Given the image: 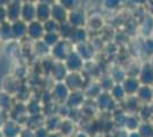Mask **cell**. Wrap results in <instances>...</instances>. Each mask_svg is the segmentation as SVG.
I'll list each match as a JSON object with an SVG mask.
<instances>
[{"mask_svg": "<svg viewBox=\"0 0 153 137\" xmlns=\"http://www.w3.org/2000/svg\"><path fill=\"white\" fill-rule=\"evenodd\" d=\"M6 17L7 21L13 23L15 21H19L21 19V9H22V5L19 1H12L9 5L6 7Z\"/></svg>", "mask_w": 153, "mask_h": 137, "instance_id": "cell-1", "label": "cell"}, {"mask_svg": "<svg viewBox=\"0 0 153 137\" xmlns=\"http://www.w3.org/2000/svg\"><path fill=\"white\" fill-rule=\"evenodd\" d=\"M19 131V124L13 120H7L0 128V134L2 137H17Z\"/></svg>", "mask_w": 153, "mask_h": 137, "instance_id": "cell-2", "label": "cell"}, {"mask_svg": "<svg viewBox=\"0 0 153 137\" xmlns=\"http://www.w3.org/2000/svg\"><path fill=\"white\" fill-rule=\"evenodd\" d=\"M27 31V23L24 21L19 20L12 23V32H13V39H21L26 36Z\"/></svg>", "mask_w": 153, "mask_h": 137, "instance_id": "cell-3", "label": "cell"}, {"mask_svg": "<svg viewBox=\"0 0 153 137\" xmlns=\"http://www.w3.org/2000/svg\"><path fill=\"white\" fill-rule=\"evenodd\" d=\"M44 34V26L40 24L39 21H32L27 24V31L26 36H29L32 39L40 38Z\"/></svg>", "mask_w": 153, "mask_h": 137, "instance_id": "cell-4", "label": "cell"}, {"mask_svg": "<svg viewBox=\"0 0 153 137\" xmlns=\"http://www.w3.org/2000/svg\"><path fill=\"white\" fill-rule=\"evenodd\" d=\"M21 19L24 22H32L36 19V7L31 5V4H24L22 5V9H21Z\"/></svg>", "mask_w": 153, "mask_h": 137, "instance_id": "cell-5", "label": "cell"}, {"mask_svg": "<svg viewBox=\"0 0 153 137\" xmlns=\"http://www.w3.org/2000/svg\"><path fill=\"white\" fill-rule=\"evenodd\" d=\"M12 39H13L12 23L6 21V22L0 24V40L1 41H9Z\"/></svg>", "mask_w": 153, "mask_h": 137, "instance_id": "cell-6", "label": "cell"}, {"mask_svg": "<svg viewBox=\"0 0 153 137\" xmlns=\"http://www.w3.org/2000/svg\"><path fill=\"white\" fill-rule=\"evenodd\" d=\"M10 95L9 94H7L5 91H1L0 93V110H2V111H8V110H10L12 109V103H10Z\"/></svg>", "mask_w": 153, "mask_h": 137, "instance_id": "cell-7", "label": "cell"}, {"mask_svg": "<svg viewBox=\"0 0 153 137\" xmlns=\"http://www.w3.org/2000/svg\"><path fill=\"white\" fill-rule=\"evenodd\" d=\"M7 17H6V8L2 6H0V24L6 22Z\"/></svg>", "mask_w": 153, "mask_h": 137, "instance_id": "cell-8", "label": "cell"}, {"mask_svg": "<svg viewBox=\"0 0 153 137\" xmlns=\"http://www.w3.org/2000/svg\"><path fill=\"white\" fill-rule=\"evenodd\" d=\"M7 121V117H6V111H2L0 110V128L2 127V124Z\"/></svg>", "mask_w": 153, "mask_h": 137, "instance_id": "cell-9", "label": "cell"}]
</instances>
